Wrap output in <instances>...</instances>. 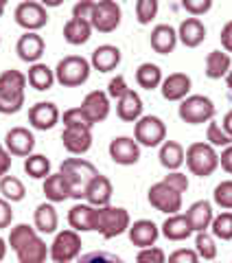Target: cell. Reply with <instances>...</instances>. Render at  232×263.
Segmentation results:
<instances>
[{"label":"cell","mask_w":232,"mask_h":263,"mask_svg":"<svg viewBox=\"0 0 232 263\" xmlns=\"http://www.w3.org/2000/svg\"><path fill=\"white\" fill-rule=\"evenodd\" d=\"M7 243L18 254L20 263H46L48 250H51V246H46V241L40 237L35 226H29V224L13 226L9 230Z\"/></svg>","instance_id":"obj_1"},{"label":"cell","mask_w":232,"mask_h":263,"mask_svg":"<svg viewBox=\"0 0 232 263\" xmlns=\"http://www.w3.org/2000/svg\"><path fill=\"white\" fill-rule=\"evenodd\" d=\"M60 174L68 180V184L72 189V197L81 200L86 186L99 176V169L86 158H66L60 167Z\"/></svg>","instance_id":"obj_2"},{"label":"cell","mask_w":232,"mask_h":263,"mask_svg":"<svg viewBox=\"0 0 232 263\" xmlns=\"http://www.w3.org/2000/svg\"><path fill=\"white\" fill-rule=\"evenodd\" d=\"M129 213L121 206H101V209H94V224L92 230L101 233L105 239H114L123 233L129 230Z\"/></svg>","instance_id":"obj_3"},{"label":"cell","mask_w":232,"mask_h":263,"mask_svg":"<svg viewBox=\"0 0 232 263\" xmlns=\"http://www.w3.org/2000/svg\"><path fill=\"white\" fill-rule=\"evenodd\" d=\"M184 160H186V167H188L190 174L200 176V178L212 176L215 169L219 167V154L208 143L188 145V149L184 152Z\"/></svg>","instance_id":"obj_4"},{"label":"cell","mask_w":232,"mask_h":263,"mask_svg":"<svg viewBox=\"0 0 232 263\" xmlns=\"http://www.w3.org/2000/svg\"><path fill=\"white\" fill-rule=\"evenodd\" d=\"M90 62L81 55H68L60 60L55 68V81L62 84L66 88H77V86H84L88 77H90Z\"/></svg>","instance_id":"obj_5"},{"label":"cell","mask_w":232,"mask_h":263,"mask_svg":"<svg viewBox=\"0 0 232 263\" xmlns=\"http://www.w3.org/2000/svg\"><path fill=\"white\" fill-rule=\"evenodd\" d=\"M215 103L204 95H190L180 103L178 114L180 119L188 123V125H202V123H210L215 119Z\"/></svg>","instance_id":"obj_6"},{"label":"cell","mask_w":232,"mask_h":263,"mask_svg":"<svg viewBox=\"0 0 232 263\" xmlns=\"http://www.w3.org/2000/svg\"><path fill=\"white\" fill-rule=\"evenodd\" d=\"M134 141L145 147H158L167 141V125L160 117H140L134 127Z\"/></svg>","instance_id":"obj_7"},{"label":"cell","mask_w":232,"mask_h":263,"mask_svg":"<svg viewBox=\"0 0 232 263\" xmlns=\"http://www.w3.org/2000/svg\"><path fill=\"white\" fill-rule=\"evenodd\" d=\"M79 252H81V237L72 228H68L55 235L51 250H48V257L55 263H70L79 257Z\"/></svg>","instance_id":"obj_8"},{"label":"cell","mask_w":232,"mask_h":263,"mask_svg":"<svg viewBox=\"0 0 232 263\" xmlns=\"http://www.w3.org/2000/svg\"><path fill=\"white\" fill-rule=\"evenodd\" d=\"M121 18H123V11L119 3H114V0H99V3H94L90 24L99 33H112L119 29Z\"/></svg>","instance_id":"obj_9"},{"label":"cell","mask_w":232,"mask_h":263,"mask_svg":"<svg viewBox=\"0 0 232 263\" xmlns=\"http://www.w3.org/2000/svg\"><path fill=\"white\" fill-rule=\"evenodd\" d=\"M15 22L18 27H22L27 33H37L42 27H46L48 22V11L42 3H35V0H27V3H20L15 7Z\"/></svg>","instance_id":"obj_10"},{"label":"cell","mask_w":232,"mask_h":263,"mask_svg":"<svg viewBox=\"0 0 232 263\" xmlns=\"http://www.w3.org/2000/svg\"><path fill=\"white\" fill-rule=\"evenodd\" d=\"M149 204L160 211L167 213V215H176V213L182 209V193H178L176 189H171L169 184H164L162 180L149 186Z\"/></svg>","instance_id":"obj_11"},{"label":"cell","mask_w":232,"mask_h":263,"mask_svg":"<svg viewBox=\"0 0 232 263\" xmlns=\"http://www.w3.org/2000/svg\"><path fill=\"white\" fill-rule=\"evenodd\" d=\"M62 143L68 154L84 156L92 147V127L74 125V127H64L62 132Z\"/></svg>","instance_id":"obj_12"},{"label":"cell","mask_w":232,"mask_h":263,"mask_svg":"<svg viewBox=\"0 0 232 263\" xmlns=\"http://www.w3.org/2000/svg\"><path fill=\"white\" fill-rule=\"evenodd\" d=\"M84 114L88 117V121L96 125V123H103L107 117H110V97L103 90H92V92H88L86 99L81 101L79 105Z\"/></svg>","instance_id":"obj_13"},{"label":"cell","mask_w":232,"mask_h":263,"mask_svg":"<svg viewBox=\"0 0 232 263\" xmlns=\"http://www.w3.org/2000/svg\"><path fill=\"white\" fill-rule=\"evenodd\" d=\"M5 147L11 156H22L29 158L35 149V136L27 127H11L5 136Z\"/></svg>","instance_id":"obj_14"},{"label":"cell","mask_w":232,"mask_h":263,"mask_svg":"<svg viewBox=\"0 0 232 263\" xmlns=\"http://www.w3.org/2000/svg\"><path fill=\"white\" fill-rule=\"evenodd\" d=\"M110 158L123 167L136 164L140 160V145L129 136H119L110 143Z\"/></svg>","instance_id":"obj_15"},{"label":"cell","mask_w":232,"mask_h":263,"mask_svg":"<svg viewBox=\"0 0 232 263\" xmlns=\"http://www.w3.org/2000/svg\"><path fill=\"white\" fill-rule=\"evenodd\" d=\"M112 193H114V189H112L110 178L103 176V174H99V176L92 180V182L86 186L84 200H86V204H90V206H94V209L110 206Z\"/></svg>","instance_id":"obj_16"},{"label":"cell","mask_w":232,"mask_h":263,"mask_svg":"<svg viewBox=\"0 0 232 263\" xmlns=\"http://www.w3.org/2000/svg\"><path fill=\"white\" fill-rule=\"evenodd\" d=\"M29 123L40 132L53 129L60 123V110L51 101H40L29 110Z\"/></svg>","instance_id":"obj_17"},{"label":"cell","mask_w":232,"mask_h":263,"mask_svg":"<svg viewBox=\"0 0 232 263\" xmlns=\"http://www.w3.org/2000/svg\"><path fill=\"white\" fill-rule=\"evenodd\" d=\"M127 235H129V241L143 250V248L156 246V241H158V237H160V228L156 226L151 219H138L134 224H129Z\"/></svg>","instance_id":"obj_18"},{"label":"cell","mask_w":232,"mask_h":263,"mask_svg":"<svg viewBox=\"0 0 232 263\" xmlns=\"http://www.w3.org/2000/svg\"><path fill=\"white\" fill-rule=\"evenodd\" d=\"M44 37L40 35V33H24V35H20L18 44H15V53H18V57L22 62L27 64H37L40 57L44 55Z\"/></svg>","instance_id":"obj_19"},{"label":"cell","mask_w":232,"mask_h":263,"mask_svg":"<svg viewBox=\"0 0 232 263\" xmlns=\"http://www.w3.org/2000/svg\"><path fill=\"white\" fill-rule=\"evenodd\" d=\"M160 92L167 101H184L190 92V77L186 72H171L169 77L162 79Z\"/></svg>","instance_id":"obj_20"},{"label":"cell","mask_w":232,"mask_h":263,"mask_svg":"<svg viewBox=\"0 0 232 263\" xmlns=\"http://www.w3.org/2000/svg\"><path fill=\"white\" fill-rule=\"evenodd\" d=\"M186 219H188V226L193 233H206L210 228L212 219H215V213H212V204L200 200V202H193L188 206V211L184 213Z\"/></svg>","instance_id":"obj_21"},{"label":"cell","mask_w":232,"mask_h":263,"mask_svg":"<svg viewBox=\"0 0 232 263\" xmlns=\"http://www.w3.org/2000/svg\"><path fill=\"white\" fill-rule=\"evenodd\" d=\"M119 64H121V48L112 44L96 46L92 51V57H90V66L99 72H112Z\"/></svg>","instance_id":"obj_22"},{"label":"cell","mask_w":232,"mask_h":263,"mask_svg":"<svg viewBox=\"0 0 232 263\" xmlns=\"http://www.w3.org/2000/svg\"><path fill=\"white\" fill-rule=\"evenodd\" d=\"M116 114H119L121 121L136 123L140 117H143V99H140V95L129 88L127 92L116 101Z\"/></svg>","instance_id":"obj_23"},{"label":"cell","mask_w":232,"mask_h":263,"mask_svg":"<svg viewBox=\"0 0 232 263\" xmlns=\"http://www.w3.org/2000/svg\"><path fill=\"white\" fill-rule=\"evenodd\" d=\"M178 40L184 46L188 48H195L200 46L204 40H206V27L200 18H186L180 22V29H178Z\"/></svg>","instance_id":"obj_24"},{"label":"cell","mask_w":232,"mask_h":263,"mask_svg":"<svg viewBox=\"0 0 232 263\" xmlns=\"http://www.w3.org/2000/svg\"><path fill=\"white\" fill-rule=\"evenodd\" d=\"M149 42H151V48L156 53L169 55L178 44V31L169 27V24H158V27H153L151 35H149Z\"/></svg>","instance_id":"obj_25"},{"label":"cell","mask_w":232,"mask_h":263,"mask_svg":"<svg viewBox=\"0 0 232 263\" xmlns=\"http://www.w3.org/2000/svg\"><path fill=\"white\" fill-rule=\"evenodd\" d=\"M44 195L46 200L51 204H57V202H66L68 197H72V189L68 184V180H66L60 171L57 174H51L46 180H44Z\"/></svg>","instance_id":"obj_26"},{"label":"cell","mask_w":232,"mask_h":263,"mask_svg":"<svg viewBox=\"0 0 232 263\" xmlns=\"http://www.w3.org/2000/svg\"><path fill=\"white\" fill-rule=\"evenodd\" d=\"M68 224L74 233H90L94 224V206L90 204H74L68 211Z\"/></svg>","instance_id":"obj_27"},{"label":"cell","mask_w":232,"mask_h":263,"mask_svg":"<svg viewBox=\"0 0 232 263\" xmlns=\"http://www.w3.org/2000/svg\"><path fill=\"white\" fill-rule=\"evenodd\" d=\"M57 224H60V217H57V211L51 202H44L35 209V215H33V226H35L37 233L42 235H51L57 230Z\"/></svg>","instance_id":"obj_28"},{"label":"cell","mask_w":232,"mask_h":263,"mask_svg":"<svg viewBox=\"0 0 232 263\" xmlns=\"http://www.w3.org/2000/svg\"><path fill=\"white\" fill-rule=\"evenodd\" d=\"M162 235L167 237L169 241H184V239H188V237L193 235V230H190V226H188L186 215L176 213V215H169L167 219H164Z\"/></svg>","instance_id":"obj_29"},{"label":"cell","mask_w":232,"mask_h":263,"mask_svg":"<svg viewBox=\"0 0 232 263\" xmlns=\"http://www.w3.org/2000/svg\"><path fill=\"white\" fill-rule=\"evenodd\" d=\"M92 24L88 20H77V18H70L68 22L64 24V40L72 46H81L86 44L90 35H92Z\"/></svg>","instance_id":"obj_30"},{"label":"cell","mask_w":232,"mask_h":263,"mask_svg":"<svg viewBox=\"0 0 232 263\" xmlns=\"http://www.w3.org/2000/svg\"><path fill=\"white\" fill-rule=\"evenodd\" d=\"M232 68V60L226 51H210L206 57V77L208 79H221L226 77Z\"/></svg>","instance_id":"obj_31"},{"label":"cell","mask_w":232,"mask_h":263,"mask_svg":"<svg viewBox=\"0 0 232 263\" xmlns=\"http://www.w3.org/2000/svg\"><path fill=\"white\" fill-rule=\"evenodd\" d=\"M27 81L31 88H35L37 92H44V90H51L55 84V70H51L46 64H33L29 72H27Z\"/></svg>","instance_id":"obj_32"},{"label":"cell","mask_w":232,"mask_h":263,"mask_svg":"<svg viewBox=\"0 0 232 263\" xmlns=\"http://www.w3.org/2000/svg\"><path fill=\"white\" fill-rule=\"evenodd\" d=\"M160 164L169 171H178L184 164V147L178 141H164L160 145Z\"/></svg>","instance_id":"obj_33"},{"label":"cell","mask_w":232,"mask_h":263,"mask_svg":"<svg viewBox=\"0 0 232 263\" xmlns=\"http://www.w3.org/2000/svg\"><path fill=\"white\" fill-rule=\"evenodd\" d=\"M162 79L164 77H162V70H160L158 64L145 62V64H140L138 68H136V81H138V86L145 88V90L160 88L162 86Z\"/></svg>","instance_id":"obj_34"},{"label":"cell","mask_w":232,"mask_h":263,"mask_svg":"<svg viewBox=\"0 0 232 263\" xmlns=\"http://www.w3.org/2000/svg\"><path fill=\"white\" fill-rule=\"evenodd\" d=\"M27 88V75L15 68H9L0 75V92L5 95H24Z\"/></svg>","instance_id":"obj_35"},{"label":"cell","mask_w":232,"mask_h":263,"mask_svg":"<svg viewBox=\"0 0 232 263\" xmlns=\"http://www.w3.org/2000/svg\"><path fill=\"white\" fill-rule=\"evenodd\" d=\"M0 193L7 202H22L24 195H27V189H24L20 178L7 174L5 178H0Z\"/></svg>","instance_id":"obj_36"},{"label":"cell","mask_w":232,"mask_h":263,"mask_svg":"<svg viewBox=\"0 0 232 263\" xmlns=\"http://www.w3.org/2000/svg\"><path fill=\"white\" fill-rule=\"evenodd\" d=\"M24 171L35 180H42V178L46 180L51 176V160L42 154H31L29 158L24 160Z\"/></svg>","instance_id":"obj_37"},{"label":"cell","mask_w":232,"mask_h":263,"mask_svg":"<svg viewBox=\"0 0 232 263\" xmlns=\"http://www.w3.org/2000/svg\"><path fill=\"white\" fill-rule=\"evenodd\" d=\"M210 230H212V237H217L221 241H230L232 239V213L226 211L215 217L210 224Z\"/></svg>","instance_id":"obj_38"},{"label":"cell","mask_w":232,"mask_h":263,"mask_svg":"<svg viewBox=\"0 0 232 263\" xmlns=\"http://www.w3.org/2000/svg\"><path fill=\"white\" fill-rule=\"evenodd\" d=\"M195 252L200 254V259L212 261L217 257V246H215V237L208 233H197L195 237Z\"/></svg>","instance_id":"obj_39"},{"label":"cell","mask_w":232,"mask_h":263,"mask_svg":"<svg viewBox=\"0 0 232 263\" xmlns=\"http://www.w3.org/2000/svg\"><path fill=\"white\" fill-rule=\"evenodd\" d=\"M206 141H208L210 147H223V149L232 145V138L221 129V123H217V121L208 123V129H206Z\"/></svg>","instance_id":"obj_40"},{"label":"cell","mask_w":232,"mask_h":263,"mask_svg":"<svg viewBox=\"0 0 232 263\" xmlns=\"http://www.w3.org/2000/svg\"><path fill=\"white\" fill-rule=\"evenodd\" d=\"M212 200L219 209L232 211V180H223V182H219L217 186H215Z\"/></svg>","instance_id":"obj_41"},{"label":"cell","mask_w":232,"mask_h":263,"mask_svg":"<svg viewBox=\"0 0 232 263\" xmlns=\"http://www.w3.org/2000/svg\"><path fill=\"white\" fill-rule=\"evenodd\" d=\"M156 13H158V0H138L136 3V20L143 27L156 18Z\"/></svg>","instance_id":"obj_42"},{"label":"cell","mask_w":232,"mask_h":263,"mask_svg":"<svg viewBox=\"0 0 232 263\" xmlns=\"http://www.w3.org/2000/svg\"><path fill=\"white\" fill-rule=\"evenodd\" d=\"M24 105V95H5L0 92V114H15Z\"/></svg>","instance_id":"obj_43"},{"label":"cell","mask_w":232,"mask_h":263,"mask_svg":"<svg viewBox=\"0 0 232 263\" xmlns=\"http://www.w3.org/2000/svg\"><path fill=\"white\" fill-rule=\"evenodd\" d=\"M62 119H64V127H74V125H84V127H94L92 123L88 121V117L84 114V110H81L79 105H77V108H70V110H66Z\"/></svg>","instance_id":"obj_44"},{"label":"cell","mask_w":232,"mask_h":263,"mask_svg":"<svg viewBox=\"0 0 232 263\" xmlns=\"http://www.w3.org/2000/svg\"><path fill=\"white\" fill-rule=\"evenodd\" d=\"M77 263H125L121 257H116L114 252H107V250H94V252H88L84 254Z\"/></svg>","instance_id":"obj_45"},{"label":"cell","mask_w":232,"mask_h":263,"mask_svg":"<svg viewBox=\"0 0 232 263\" xmlns=\"http://www.w3.org/2000/svg\"><path fill=\"white\" fill-rule=\"evenodd\" d=\"M136 263H167V254L158 246H151V248H143L138 252Z\"/></svg>","instance_id":"obj_46"},{"label":"cell","mask_w":232,"mask_h":263,"mask_svg":"<svg viewBox=\"0 0 232 263\" xmlns=\"http://www.w3.org/2000/svg\"><path fill=\"white\" fill-rule=\"evenodd\" d=\"M182 9L186 13H190V18H200L206 11L212 9V0H184L182 3Z\"/></svg>","instance_id":"obj_47"},{"label":"cell","mask_w":232,"mask_h":263,"mask_svg":"<svg viewBox=\"0 0 232 263\" xmlns=\"http://www.w3.org/2000/svg\"><path fill=\"white\" fill-rule=\"evenodd\" d=\"M162 182L169 184L171 189H176L178 193H186V189H188V176L182 174V171H169V174L162 178Z\"/></svg>","instance_id":"obj_48"},{"label":"cell","mask_w":232,"mask_h":263,"mask_svg":"<svg viewBox=\"0 0 232 263\" xmlns=\"http://www.w3.org/2000/svg\"><path fill=\"white\" fill-rule=\"evenodd\" d=\"M167 263H200V254L190 248H178L169 254Z\"/></svg>","instance_id":"obj_49"},{"label":"cell","mask_w":232,"mask_h":263,"mask_svg":"<svg viewBox=\"0 0 232 263\" xmlns=\"http://www.w3.org/2000/svg\"><path fill=\"white\" fill-rule=\"evenodd\" d=\"M127 81H125V77L123 75H116L114 79H110V84H107V97L110 99H116V101H119V99L123 97L127 92Z\"/></svg>","instance_id":"obj_50"},{"label":"cell","mask_w":232,"mask_h":263,"mask_svg":"<svg viewBox=\"0 0 232 263\" xmlns=\"http://www.w3.org/2000/svg\"><path fill=\"white\" fill-rule=\"evenodd\" d=\"M92 11H94V3H92V0H81V3H77L72 7V18L90 22V18H92Z\"/></svg>","instance_id":"obj_51"},{"label":"cell","mask_w":232,"mask_h":263,"mask_svg":"<svg viewBox=\"0 0 232 263\" xmlns=\"http://www.w3.org/2000/svg\"><path fill=\"white\" fill-rule=\"evenodd\" d=\"M13 221V211H11V202H7L5 197H0V228L11 226Z\"/></svg>","instance_id":"obj_52"},{"label":"cell","mask_w":232,"mask_h":263,"mask_svg":"<svg viewBox=\"0 0 232 263\" xmlns=\"http://www.w3.org/2000/svg\"><path fill=\"white\" fill-rule=\"evenodd\" d=\"M11 169V154L7 152V147L0 143V178H5L7 174H9Z\"/></svg>","instance_id":"obj_53"},{"label":"cell","mask_w":232,"mask_h":263,"mask_svg":"<svg viewBox=\"0 0 232 263\" xmlns=\"http://www.w3.org/2000/svg\"><path fill=\"white\" fill-rule=\"evenodd\" d=\"M221 46L226 48V53L230 55L232 53V20L223 24V29H221Z\"/></svg>","instance_id":"obj_54"},{"label":"cell","mask_w":232,"mask_h":263,"mask_svg":"<svg viewBox=\"0 0 232 263\" xmlns=\"http://www.w3.org/2000/svg\"><path fill=\"white\" fill-rule=\"evenodd\" d=\"M219 164H221V169L226 171V174H232V145L226 147V149L219 154Z\"/></svg>","instance_id":"obj_55"},{"label":"cell","mask_w":232,"mask_h":263,"mask_svg":"<svg viewBox=\"0 0 232 263\" xmlns=\"http://www.w3.org/2000/svg\"><path fill=\"white\" fill-rule=\"evenodd\" d=\"M221 129L232 138V110L226 114V117H223V121H221Z\"/></svg>","instance_id":"obj_56"},{"label":"cell","mask_w":232,"mask_h":263,"mask_svg":"<svg viewBox=\"0 0 232 263\" xmlns=\"http://www.w3.org/2000/svg\"><path fill=\"white\" fill-rule=\"evenodd\" d=\"M5 254H7V241L3 239V237H0V261L5 259Z\"/></svg>","instance_id":"obj_57"},{"label":"cell","mask_w":232,"mask_h":263,"mask_svg":"<svg viewBox=\"0 0 232 263\" xmlns=\"http://www.w3.org/2000/svg\"><path fill=\"white\" fill-rule=\"evenodd\" d=\"M226 84H228V88L232 90V68H230V72L226 75Z\"/></svg>","instance_id":"obj_58"},{"label":"cell","mask_w":232,"mask_h":263,"mask_svg":"<svg viewBox=\"0 0 232 263\" xmlns=\"http://www.w3.org/2000/svg\"><path fill=\"white\" fill-rule=\"evenodd\" d=\"M5 9H7V3H5V0H0V15L5 13Z\"/></svg>","instance_id":"obj_59"},{"label":"cell","mask_w":232,"mask_h":263,"mask_svg":"<svg viewBox=\"0 0 232 263\" xmlns=\"http://www.w3.org/2000/svg\"><path fill=\"white\" fill-rule=\"evenodd\" d=\"M0 44H3V42H0Z\"/></svg>","instance_id":"obj_60"}]
</instances>
